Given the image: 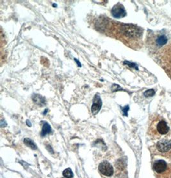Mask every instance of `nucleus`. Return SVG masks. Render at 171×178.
<instances>
[{
	"label": "nucleus",
	"instance_id": "nucleus-1",
	"mask_svg": "<svg viewBox=\"0 0 171 178\" xmlns=\"http://www.w3.org/2000/svg\"><path fill=\"white\" fill-rule=\"evenodd\" d=\"M170 133L169 127L163 117L155 114L151 119L148 134L153 139H160L165 137Z\"/></svg>",
	"mask_w": 171,
	"mask_h": 178
},
{
	"label": "nucleus",
	"instance_id": "nucleus-2",
	"mask_svg": "<svg viewBox=\"0 0 171 178\" xmlns=\"http://www.w3.org/2000/svg\"><path fill=\"white\" fill-rule=\"evenodd\" d=\"M153 169L157 178H169L171 175V168L164 160L156 161L153 165Z\"/></svg>",
	"mask_w": 171,
	"mask_h": 178
},
{
	"label": "nucleus",
	"instance_id": "nucleus-3",
	"mask_svg": "<svg viewBox=\"0 0 171 178\" xmlns=\"http://www.w3.org/2000/svg\"><path fill=\"white\" fill-rule=\"evenodd\" d=\"M155 155H160L167 158H171V141L162 139L158 142L155 146Z\"/></svg>",
	"mask_w": 171,
	"mask_h": 178
},
{
	"label": "nucleus",
	"instance_id": "nucleus-4",
	"mask_svg": "<svg viewBox=\"0 0 171 178\" xmlns=\"http://www.w3.org/2000/svg\"><path fill=\"white\" fill-rule=\"evenodd\" d=\"M123 35L130 38H137L141 35L140 28L131 24H124L120 28Z\"/></svg>",
	"mask_w": 171,
	"mask_h": 178
},
{
	"label": "nucleus",
	"instance_id": "nucleus-5",
	"mask_svg": "<svg viewBox=\"0 0 171 178\" xmlns=\"http://www.w3.org/2000/svg\"><path fill=\"white\" fill-rule=\"evenodd\" d=\"M111 14L114 18L119 19L125 17L126 15V12L123 5L120 3H117L112 8Z\"/></svg>",
	"mask_w": 171,
	"mask_h": 178
},
{
	"label": "nucleus",
	"instance_id": "nucleus-6",
	"mask_svg": "<svg viewBox=\"0 0 171 178\" xmlns=\"http://www.w3.org/2000/svg\"><path fill=\"white\" fill-rule=\"evenodd\" d=\"M99 171L102 174L106 176H111L114 174V168L108 161H103L99 165Z\"/></svg>",
	"mask_w": 171,
	"mask_h": 178
},
{
	"label": "nucleus",
	"instance_id": "nucleus-7",
	"mask_svg": "<svg viewBox=\"0 0 171 178\" xmlns=\"http://www.w3.org/2000/svg\"><path fill=\"white\" fill-rule=\"evenodd\" d=\"M102 106V100L99 94L95 95V97L93 99V103L91 108L92 114L93 115H96L98 114Z\"/></svg>",
	"mask_w": 171,
	"mask_h": 178
},
{
	"label": "nucleus",
	"instance_id": "nucleus-8",
	"mask_svg": "<svg viewBox=\"0 0 171 178\" xmlns=\"http://www.w3.org/2000/svg\"><path fill=\"white\" fill-rule=\"evenodd\" d=\"M32 99L33 101L37 105L43 106L46 105L45 98L39 94H33L32 97Z\"/></svg>",
	"mask_w": 171,
	"mask_h": 178
},
{
	"label": "nucleus",
	"instance_id": "nucleus-9",
	"mask_svg": "<svg viewBox=\"0 0 171 178\" xmlns=\"http://www.w3.org/2000/svg\"><path fill=\"white\" fill-rule=\"evenodd\" d=\"M43 128H42V131L40 135L41 136H45L46 135L52 133V130L51 126H50L47 122L43 121Z\"/></svg>",
	"mask_w": 171,
	"mask_h": 178
},
{
	"label": "nucleus",
	"instance_id": "nucleus-10",
	"mask_svg": "<svg viewBox=\"0 0 171 178\" xmlns=\"http://www.w3.org/2000/svg\"><path fill=\"white\" fill-rule=\"evenodd\" d=\"M24 143L28 147L31 148L33 150H36L37 149V145L34 143L32 140L29 138H26L24 140Z\"/></svg>",
	"mask_w": 171,
	"mask_h": 178
},
{
	"label": "nucleus",
	"instance_id": "nucleus-11",
	"mask_svg": "<svg viewBox=\"0 0 171 178\" xmlns=\"http://www.w3.org/2000/svg\"><path fill=\"white\" fill-rule=\"evenodd\" d=\"M167 41V40L166 37L164 35H161V36L158 37L156 39V42L157 45H158V46H161V45H164V44H166Z\"/></svg>",
	"mask_w": 171,
	"mask_h": 178
},
{
	"label": "nucleus",
	"instance_id": "nucleus-12",
	"mask_svg": "<svg viewBox=\"0 0 171 178\" xmlns=\"http://www.w3.org/2000/svg\"><path fill=\"white\" fill-rule=\"evenodd\" d=\"M63 176L65 178H72L74 176L72 170L70 168H68L64 170L63 172Z\"/></svg>",
	"mask_w": 171,
	"mask_h": 178
},
{
	"label": "nucleus",
	"instance_id": "nucleus-13",
	"mask_svg": "<svg viewBox=\"0 0 171 178\" xmlns=\"http://www.w3.org/2000/svg\"><path fill=\"white\" fill-rule=\"evenodd\" d=\"M155 94V91L153 89H149V90H148L145 91V92H144V96L146 97H152Z\"/></svg>",
	"mask_w": 171,
	"mask_h": 178
},
{
	"label": "nucleus",
	"instance_id": "nucleus-14",
	"mask_svg": "<svg viewBox=\"0 0 171 178\" xmlns=\"http://www.w3.org/2000/svg\"><path fill=\"white\" fill-rule=\"evenodd\" d=\"M111 89L112 90V92H117V91H119V90H123V89L120 87L119 85H117V84L112 85Z\"/></svg>",
	"mask_w": 171,
	"mask_h": 178
},
{
	"label": "nucleus",
	"instance_id": "nucleus-15",
	"mask_svg": "<svg viewBox=\"0 0 171 178\" xmlns=\"http://www.w3.org/2000/svg\"><path fill=\"white\" fill-rule=\"evenodd\" d=\"M124 64L127 65H128V66H130V67H133V68L136 69L137 70H138V67H137V65L135 64H134V63L130 62H128V61H125V62H124Z\"/></svg>",
	"mask_w": 171,
	"mask_h": 178
},
{
	"label": "nucleus",
	"instance_id": "nucleus-16",
	"mask_svg": "<svg viewBox=\"0 0 171 178\" xmlns=\"http://www.w3.org/2000/svg\"><path fill=\"white\" fill-rule=\"evenodd\" d=\"M123 109V114L124 115H126V116H127L128 115V111L129 110V106H125L124 108H122Z\"/></svg>",
	"mask_w": 171,
	"mask_h": 178
},
{
	"label": "nucleus",
	"instance_id": "nucleus-17",
	"mask_svg": "<svg viewBox=\"0 0 171 178\" xmlns=\"http://www.w3.org/2000/svg\"><path fill=\"white\" fill-rule=\"evenodd\" d=\"M74 60L75 62H76V63L77 65H78V67H81V64L80 63V62L79 61L78 59H74Z\"/></svg>",
	"mask_w": 171,
	"mask_h": 178
},
{
	"label": "nucleus",
	"instance_id": "nucleus-18",
	"mask_svg": "<svg viewBox=\"0 0 171 178\" xmlns=\"http://www.w3.org/2000/svg\"><path fill=\"white\" fill-rule=\"evenodd\" d=\"M26 125H27L29 127H31V126H32V124L30 122V121H29L28 120L26 121Z\"/></svg>",
	"mask_w": 171,
	"mask_h": 178
}]
</instances>
